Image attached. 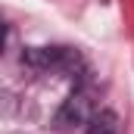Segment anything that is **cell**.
<instances>
[{"mask_svg": "<svg viewBox=\"0 0 134 134\" xmlns=\"http://www.w3.org/2000/svg\"><path fill=\"white\" fill-rule=\"evenodd\" d=\"M66 59V50H50V47H31V50H25V63H31V66H41V69H50L56 66V63H63Z\"/></svg>", "mask_w": 134, "mask_h": 134, "instance_id": "cell-2", "label": "cell"}, {"mask_svg": "<svg viewBox=\"0 0 134 134\" xmlns=\"http://www.w3.org/2000/svg\"><path fill=\"white\" fill-rule=\"evenodd\" d=\"M87 134H119V119H115V112H109V109L94 112V119L87 122Z\"/></svg>", "mask_w": 134, "mask_h": 134, "instance_id": "cell-3", "label": "cell"}, {"mask_svg": "<svg viewBox=\"0 0 134 134\" xmlns=\"http://www.w3.org/2000/svg\"><path fill=\"white\" fill-rule=\"evenodd\" d=\"M94 119V103L87 91H75L72 97L63 100V106L56 109V128H75V125H87Z\"/></svg>", "mask_w": 134, "mask_h": 134, "instance_id": "cell-1", "label": "cell"}]
</instances>
